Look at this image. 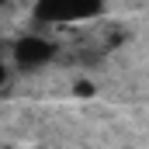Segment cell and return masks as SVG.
<instances>
[{
	"label": "cell",
	"instance_id": "6da1fadb",
	"mask_svg": "<svg viewBox=\"0 0 149 149\" xmlns=\"http://www.w3.org/2000/svg\"><path fill=\"white\" fill-rule=\"evenodd\" d=\"M52 56H56V45L42 35H21L10 49V63L17 70H38V66L52 63Z\"/></svg>",
	"mask_w": 149,
	"mask_h": 149
},
{
	"label": "cell",
	"instance_id": "7a4b0ae2",
	"mask_svg": "<svg viewBox=\"0 0 149 149\" xmlns=\"http://www.w3.org/2000/svg\"><path fill=\"white\" fill-rule=\"evenodd\" d=\"M7 80V63H3V56H0V83Z\"/></svg>",
	"mask_w": 149,
	"mask_h": 149
}]
</instances>
